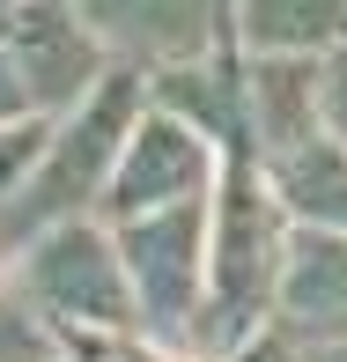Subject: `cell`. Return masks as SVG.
Returning a JSON list of instances; mask_svg holds the SVG:
<instances>
[{
    "label": "cell",
    "mask_w": 347,
    "mask_h": 362,
    "mask_svg": "<svg viewBox=\"0 0 347 362\" xmlns=\"http://www.w3.org/2000/svg\"><path fill=\"white\" fill-rule=\"evenodd\" d=\"M295 215L274 192L259 156H222L214 185V222H207V318H200V362H229L244 340L274 325L281 274H288Z\"/></svg>",
    "instance_id": "1"
},
{
    "label": "cell",
    "mask_w": 347,
    "mask_h": 362,
    "mask_svg": "<svg viewBox=\"0 0 347 362\" xmlns=\"http://www.w3.org/2000/svg\"><path fill=\"white\" fill-rule=\"evenodd\" d=\"M141 111H148V74H134V67H111L74 111H59L52 141H45V163L30 170L23 200L0 215V244L15 252V244L45 237L59 222H89L111 192V170H119Z\"/></svg>",
    "instance_id": "2"
},
{
    "label": "cell",
    "mask_w": 347,
    "mask_h": 362,
    "mask_svg": "<svg viewBox=\"0 0 347 362\" xmlns=\"http://www.w3.org/2000/svg\"><path fill=\"white\" fill-rule=\"evenodd\" d=\"M15 288L59 325V340H126L141 333V303H134V274L119 259L111 222H59L45 237L8 252Z\"/></svg>",
    "instance_id": "3"
},
{
    "label": "cell",
    "mask_w": 347,
    "mask_h": 362,
    "mask_svg": "<svg viewBox=\"0 0 347 362\" xmlns=\"http://www.w3.org/2000/svg\"><path fill=\"white\" fill-rule=\"evenodd\" d=\"M207 222H214V192L192 207L111 222L119 259L134 274L141 340H155L170 355H192V362H200V318H207Z\"/></svg>",
    "instance_id": "4"
},
{
    "label": "cell",
    "mask_w": 347,
    "mask_h": 362,
    "mask_svg": "<svg viewBox=\"0 0 347 362\" xmlns=\"http://www.w3.org/2000/svg\"><path fill=\"white\" fill-rule=\"evenodd\" d=\"M214 185H222V148L200 126H185L177 111L148 104L119 170H111V192L96 207V222H141V215H163V207H192Z\"/></svg>",
    "instance_id": "5"
},
{
    "label": "cell",
    "mask_w": 347,
    "mask_h": 362,
    "mask_svg": "<svg viewBox=\"0 0 347 362\" xmlns=\"http://www.w3.org/2000/svg\"><path fill=\"white\" fill-rule=\"evenodd\" d=\"M89 23L104 37V52L134 74H170L237 45L229 0H96Z\"/></svg>",
    "instance_id": "6"
},
{
    "label": "cell",
    "mask_w": 347,
    "mask_h": 362,
    "mask_svg": "<svg viewBox=\"0 0 347 362\" xmlns=\"http://www.w3.org/2000/svg\"><path fill=\"white\" fill-rule=\"evenodd\" d=\"M274 325L295 348H333V340H347V229H295Z\"/></svg>",
    "instance_id": "7"
},
{
    "label": "cell",
    "mask_w": 347,
    "mask_h": 362,
    "mask_svg": "<svg viewBox=\"0 0 347 362\" xmlns=\"http://www.w3.org/2000/svg\"><path fill=\"white\" fill-rule=\"evenodd\" d=\"M244 59H333L347 45V0H229Z\"/></svg>",
    "instance_id": "8"
},
{
    "label": "cell",
    "mask_w": 347,
    "mask_h": 362,
    "mask_svg": "<svg viewBox=\"0 0 347 362\" xmlns=\"http://www.w3.org/2000/svg\"><path fill=\"white\" fill-rule=\"evenodd\" d=\"M0 362H74L67 340H59V325L45 318L15 281H8V296H0Z\"/></svg>",
    "instance_id": "9"
},
{
    "label": "cell",
    "mask_w": 347,
    "mask_h": 362,
    "mask_svg": "<svg viewBox=\"0 0 347 362\" xmlns=\"http://www.w3.org/2000/svg\"><path fill=\"white\" fill-rule=\"evenodd\" d=\"M229 362H303V348H295L281 325H266V333H259V340H244V348L229 355Z\"/></svg>",
    "instance_id": "10"
},
{
    "label": "cell",
    "mask_w": 347,
    "mask_h": 362,
    "mask_svg": "<svg viewBox=\"0 0 347 362\" xmlns=\"http://www.w3.org/2000/svg\"><path fill=\"white\" fill-rule=\"evenodd\" d=\"M303 362H347V340H333V348H303Z\"/></svg>",
    "instance_id": "11"
},
{
    "label": "cell",
    "mask_w": 347,
    "mask_h": 362,
    "mask_svg": "<svg viewBox=\"0 0 347 362\" xmlns=\"http://www.w3.org/2000/svg\"><path fill=\"white\" fill-rule=\"evenodd\" d=\"M8 281H15V267H8V244H0V296H8Z\"/></svg>",
    "instance_id": "12"
},
{
    "label": "cell",
    "mask_w": 347,
    "mask_h": 362,
    "mask_svg": "<svg viewBox=\"0 0 347 362\" xmlns=\"http://www.w3.org/2000/svg\"><path fill=\"white\" fill-rule=\"evenodd\" d=\"M74 8H96V0H74Z\"/></svg>",
    "instance_id": "13"
}]
</instances>
